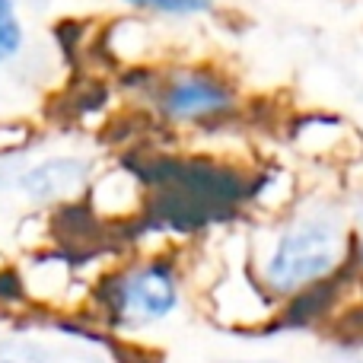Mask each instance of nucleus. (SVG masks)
Listing matches in <instances>:
<instances>
[{
    "label": "nucleus",
    "mask_w": 363,
    "mask_h": 363,
    "mask_svg": "<svg viewBox=\"0 0 363 363\" xmlns=\"http://www.w3.org/2000/svg\"><path fill=\"white\" fill-rule=\"evenodd\" d=\"M188 274L176 252H144L108 264L86 290V313L115 338H140L166 328L182 313Z\"/></svg>",
    "instance_id": "obj_2"
},
{
    "label": "nucleus",
    "mask_w": 363,
    "mask_h": 363,
    "mask_svg": "<svg viewBox=\"0 0 363 363\" xmlns=\"http://www.w3.org/2000/svg\"><path fill=\"white\" fill-rule=\"evenodd\" d=\"M131 16L157 26H191L217 16V0H118Z\"/></svg>",
    "instance_id": "obj_5"
},
{
    "label": "nucleus",
    "mask_w": 363,
    "mask_h": 363,
    "mask_svg": "<svg viewBox=\"0 0 363 363\" xmlns=\"http://www.w3.org/2000/svg\"><path fill=\"white\" fill-rule=\"evenodd\" d=\"M0 363H48V360H42V354L35 351L16 347V351H0Z\"/></svg>",
    "instance_id": "obj_8"
},
{
    "label": "nucleus",
    "mask_w": 363,
    "mask_h": 363,
    "mask_svg": "<svg viewBox=\"0 0 363 363\" xmlns=\"http://www.w3.org/2000/svg\"><path fill=\"white\" fill-rule=\"evenodd\" d=\"M26 150H16V153H0V201L13 198L16 194V179H19V169L26 163Z\"/></svg>",
    "instance_id": "obj_7"
},
{
    "label": "nucleus",
    "mask_w": 363,
    "mask_h": 363,
    "mask_svg": "<svg viewBox=\"0 0 363 363\" xmlns=\"http://www.w3.org/2000/svg\"><path fill=\"white\" fill-rule=\"evenodd\" d=\"M354 223L335 194H300L287 211L268 217L252 236L249 271L258 287L284 306L351 271Z\"/></svg>",
    "instance_id": "obj_1"
},
{
    "label": "nucleus",
    "mask_w": 363,
    "mask_h": 363,
    "mask_svg": "<svg viewBox=\"0 0 363 363\" xmlns=\"http://www.w3.org/2000/svg\"><path fill=\"white\" fill-rule=\"evenodd\" d=\"M99 176L93 153L83 150H48L42 153L38 144L29 147L26 163L16 179L13 198L35 211H57L64 204H74L89 191V185Z\"/></svg>",
    "instance_id": "obj_4"
},
{
    "label": "nucleus",
    "mask_w": 363,
    "mask_h": 363,
    "mask_svg": "<svg viewBox=\"0 0 363 363\" xmlns=\"http://www.w3.org/2000/svg\"><path fill=\"white\" fill-rule=\"evenodd\" d=\"M131 99L160 128L179 134H220L245 115L236 77L211 61L134 64Z\"/></svg>",
    "instance_id": "obj_3"
},
{
    "label": "nucleus",
    "mask_w": 363,
    "mask_h": 363,
    "mask_svg": "<svg viewBox=\"0 0 363 363\" xmlns=\"http://www.w3.org/2000/svg\"><path fill=\"white\" fill-rule=\"evenodd\" d=\"M29 51V19L23 0H0V70L19 64Z\"/></svg>",
    "instance_id": "obj_6"
},
{
    "label": "nucleus",
    "mask_w": 363,
    "mask_h": 363,
    "mask_svg": "<svg viewBox=\"0 0 363 363\" xmlns=\"http://www.w3.org/2000/svg\"><path fill=\"white\" fill-rule=\"evenodd\" d=\"M351 271L363 281V230H354V245H351Z\"/></svg>",
    "instance_id": "obj_9"
}]
</instances>
